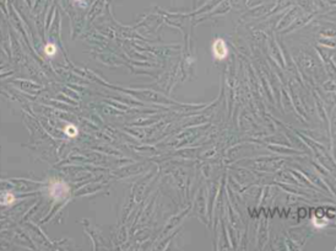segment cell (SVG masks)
Wrapping results in <instances>:
<instances>
[{
    "instance_id": "6da1fadb",
    "label": "cell",
    "mask_w": 336,
    "mask_h": 251,
    "mask_svg": "<svg viewBox=\"0 0 336 251\" xmlns=\"http://www.w3.org/2000/svg\"><path fill=\"white\" fill-rule=\"evenodd\" d=\"M67 192H69V187L67 186V183L62 181H55L49 187V193L55 201L64 199L67 197Z\"/></svg>"
},
{
    "instance_id": "7a4b0ae2",
    "label": "cell",
    "mask_w": 336,
    "mask_h": 251,
    "mask_svg": "<svg viewBox=\"0 0 336 251\" xmlns=\"http://www.w3.org/2000/svg\"><path fill=\"white\" fill-rule=\"evenodd\" d=\"M212 53L216 59H225L228 56V49L223 39L218 38L212 44Z\"/></svg>"
},
{
    "instance_id": "3957f363",
    "label": "cell",
    "mask_w": 336,
    "mask_h": 251,
    "mask_svg": "<svg viewBox=\"0 0 336 251\" xmlns=\"http://www.w3.org/2000/svg\"><path fill=\"white\" fill-rule=\"evenodd\" d=\"M14 201H15V197H14L12 193H4L2 199H1V203H2L4 206H9V204H11Z\"/></svg>"
},
{
    "instance_id": "277c9868",
    "label": "cell",
    "mask_w": 336,
    "mask_h": 251,
    "mask_svg": "<svg viewBox=\"0 0 336 251\" xmlns=\"http://www.w3.org/2000/svg\"><path fill=\"white\" fill-rule=\"evenodd\" d=\"M44 52H45V54H47V56L52 57V56H54V54L57 53V47H55L54 44L49 43V44H47V46H45V48H44Z\"/></svg>"
},
{
    "instance_id": "5b68a950",
    "label": "cell",
    "mask_w": 336,
    "mask_h": 251,
    "mask_svg": "<svg viewBox=\"0 0 336 251\" xmlns=\"http://www.w3.org/2000/svg\"><path fill=\"white\" fill-rule=\"evenodd\" d=\"M65 133H67V136H69V137H75L77 134V129H76L75 126L67 124V128H65Z\"/></svg>"
},
{
    "instance_id": "8992f818",
    "label": "cell",
    "mask_w": 336,
    "mask_h": 251,
    "mask_svg": "<svg viewBox=\"0 0 336 251\" xmlns=\"http://www.w3.org/2000/svg\"><path fill=\"white\" fill-rule=\"evenodd\" d=\"M76 1H80V0H76Z\"/></svg>"
}]
</instances>
